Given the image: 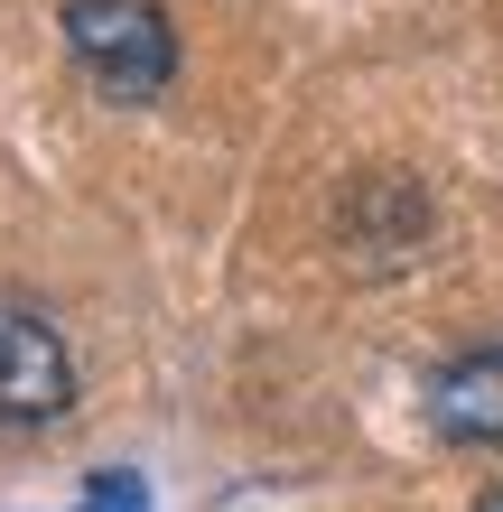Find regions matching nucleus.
<instances>
[{"label":"nucleus","mask_w":503,"mask_h":512,"mask_svg":"<svg viewBox=\"0 0 503 512\" xmlns=\"http://www.w3.org/2000/svg\"><path fill=\"white\" fill-rule=\"evenodd\" d=\"M476 512H503V475H494V485H485V494H476Z\"/></svg>","instance_id":"5"},{"label":"nucleus","mask_w":503,"mask_h":512,"mask_svg":"<svg viewBox=\"0 0 503 512\" xmlns=\"http://www.w3.org/2000/svg\"><path fill=\"white\" fill-rule=\"evenodd\" d=\"M75 512H150V485H140L131 466H94V485H84Z\"/></svg>","instance_id":"4"},{"label":"nucleus","mask_w":503,"mask_h":512,"mask_svg":"<svg viewBox=\"0 0 503 512\" xmlns=\"http://www.w3.org/2000/svg\"><path fill=\"white\" fill-rule=\"evenodd\" d=\"M75 410V354L38 308H10L0 298V419L10 429H38V419Z\"/></svg>","instance_id":"2"},{"label":"nucleus","mask_w":503,"mask_h":512,"mask_svg":"<svg viewBox=\"0 0 503 512\" xmlns=\"http://www.w3.org/2000/svg\"><path fill=\"white\" fill-rule=\"evenodd\" d=\"M75 66L103 84L112 103H159L168 75H177V28L159 0H66L56 10Z\"/></svg>","instance_id":"1"},{"label":"nucleus","mask_w":503,"mask_h":512,"mask_svg":"<svg viewBox=\"0 0 503 512\" xmlns=\"http://www.w3.org/2000/svg\"><path fill=\"white\" fill-rule=\"evenodd\" d=\"M429 429L448 447H503V345H476L429 373Z\"/></svg>","instance_id":"3"}]
</instances>
